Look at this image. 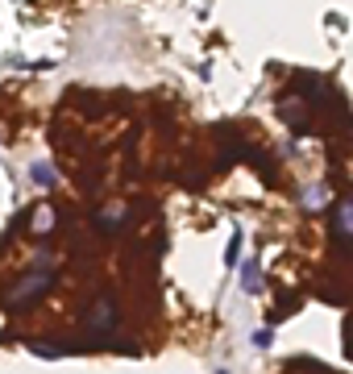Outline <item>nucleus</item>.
Wrapping results in <instances>:
<instances>
[{"label":"nucleus","instance_id":"1","mask_svg":"<svg viewBox=\"0 0 353 374\" xmlns=\"http://www.w3.org/2000/svg\"><path fill=\"white\" fill-rule=\"evenodd\" d=\"M113 328H117V303H113V296H100L88 312V333L96 341H104V337H113Z\"/></svg>","mask_w":353,"mask_h":374},{"label":"nucleus","instance_id":"2","mask_svg":"<svg viewBox=\"0 0 353 374\" xmlns=\"http://www.w3.org/2000/svg\"><path fill=\"white\" fill-rule=\"evenodd\" d=\"M337 233H341V237H349V241H353V204H345V208L337 212Z\"/></svg>","mask_w":353,"mask_h":374},{"label":"nucleus","instance_id":"3","mask_svg":"<svg viewBox=\"0 0 353 374\" xmlns=\"http://www.w3.org/2000/svg\"><path fill=\"white\" fill-rule=\"evenodd\" d=\"M245 291H258V266H245Z\"/></svg>","mask_w":353,"mask_h":374},{"label":"nucleus","instance_id":"4","mask_svg":"<svg viewBox=\"0 0 353 374\" xmlns=\"http://www.w3.org/2000/svg\"><path fill=\"white\" fill-rule=\"evenodd\" d=\"M34 179H38L42 187H50V167H34Z\"/></svg>","mask_w":353,"mask_h":374},{"label":"nucleus","instance_id":"5","mask_svg":"<svg viewBox=\"0 0 353 374\" xmlns=\"http://www.w3.org/2000/svg\"><path fill=\"white\" fill-rule=\"evenodd\" d=\"M220 374H225V370H220Z\"/></svg>","mask_w":353,"mask_h":374}]
</instances>
